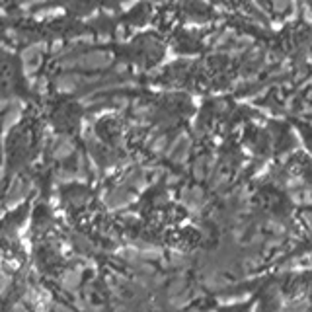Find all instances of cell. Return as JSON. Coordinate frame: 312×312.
Segmentation results:
<instances>
[{"label": "cell", "mask_w": 312, "mask_h": 312, "mask_svg": "<svg viewBox=\"0 0 312 312\" xmlns=\"http://www.w3.org/2000/svg\"><path fill=\"white\" fill-rule=\"evenodd\" d=\"M80 107L74 104V102H61L53 107V123H55V129H59L61 133L64 135H72L76 129H78V123H80Z\"/></svg>", "instance_id": "cell-1"}]
</instances>
